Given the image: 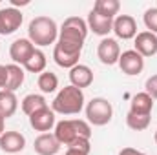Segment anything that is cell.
Instances as JSON below:
<instances>
[{
    "label": "cell",
    "mask_w": 157,
    "mask_h": 155,
    "mask_svg": "<svg viewBox=\"0 0 157 155\" xmlns=\"http://www.w3.org/2000/svg\"><path fill=\"white\" fill-rule=\"evenodd\" d=\"M70 80H71V86H75L78 89L88 88V86H91V82H93V71H91L90 66L77 64L75 68L70 70Z\"/></svg>",
    "instance_id": "cell-16"
},
{
    "label": "cell",
    "mask_w": 157,
    "mask_h": 155,
    "mask_svg": "<svg viewBox=\"0 0 157 155\" xmlns=\"http://www.w3.org/2000/svg\"><path fill=\"white\" fill-rule=\"evenodd\" d=\"M119 9H121L119 0H97L93 4V11L99 13L101 17H106V18H115Z\"/></svg>",
    "instance_id": "cell-21"
},
{
    "label": "cell",
    "mask_w": 157,
    "mask_h": 155,
    "mask_svg": "<svg viewBox=\"0 0 157 155\" xmlns=\"http://www.w3.org/2000/svg\"><path fill=\"white\" fill-rule=\"evenodd\" d=\"M68 148H71V150H78V152H84V153L90 155V150H91V146H90V139H77V141H73Z\"/></svg>",
    "instance_id": "cell-27"
},
{
    "label": "cell",
    "mask_w": 157,
    "mask_h": 155,
    "mask_svg": "<svg viewBox=\"0 0 157 155\" xmlns=\"http://www.w3.org/2000/svg\"><path fill=\"white\" fill-rule=\"evenodd\" d=\"M144 91H146V93H148L154 100H157V75H152V77L146 78Z\"/></svg>",
    "instance_id": "cell-26"
},
{
    "label": "cell",
    "mask_w": 157,
    "mask_h": 155,
    "mask_svg": "<svg viewBox=\"0 0 157 155\" xmlns=\"http://www.w3.org/2000/svg\"><path fill=\"white\" fill-rule=\"evenodd\" d=\"M24 15L17 7H2L0 9V35H11L22 26Z\"/></svg>",
    "instance_id": "cell-6"
},
{
    "label": "cell",
    "mask_w": 157,
    "mask_h": 155,
    "mask_svg": "<svg viewBox=\"0 0 157 155\" xmlns=\"http://www.w3.org/2000/svg\"><path fill=\"white\" fill-rule=\"evenodd\" d=\"M26 148V137L20 131H4L0 135V150L6 153H18Z\"/></svg>",
    "instance_id": "cell-11"
},
{
    "label": "cell",
    "mask_w": 157,
    "mask_h": 155,
    "mask_svg": "<svg viewBox=\"0 0 157 155\" xmlns=\"http://www.w3.org/2000/svg\"><path fill=\"white\" fill-rule=\"evenodd\" d=\"M97 57L102 64L106 66H113L119 62V57H121V46L115 39H102L97 46Z\"/></svg>",
    "instance_id": "cell-8"
},
{
    "label": "cell",
    "mask_w": 157,
    "mask_h": 155,
    "mask_svg": "<svg viewBox=\"0 0 157 155\" xmlns=\"http://www.w3.org/2000/svg\"><path fill=\"white\" fill-rule=\"evenodd\" d=\"M6 73H7V78H6V88H4V89L15 93V91L24 84L26 73H24V70H22L18 64H7V66H6Z\"/></svg>",
    "instance_id": "cell-18"
},
{
    "label": "cell",
    "mask_w": 157,
    "mask_h": 155,
    "mask_svg": "<svg viewBox=\"0 0 157 155\" xmlns=\"http://www.w3.org/2000/svg\"><path fill=\"white\" fill-rule=\"evenodd\" d=\"M4 131H6V119L0 115V135H2Z\"/></svg>",
    "instance_id": "cell-32"
},
{
    "label": "cell",
    "mask_w": 157,
    "mask_h": 155,
    "mask_svg": "<svg viewBox=\"0 0 157 155\" xmlns=\"http://www.w3.org/2000/svg\"><path fill=\"white\" fill-rule=\"evenodd\" d=\"M57 141L64 146H70L77 139H90L91 137V128L86 120L80 119H66L55 124V133Z\"/></svg>",
    "instance_id": "cell-3"
},
{
    "label": "cell",
    "mask_w": 157,
    "mask_h": 155,
    "mask_svg": "<svg viewBox=\"0 0 157 155\" xmlns=\"http://www.w3.org/2000/svg\"><path fill=\"white\" fill-rule=\"evenodd\" d=\"M88 29L93 31L95 35L99 37H106L112 29H113V18H106V17H101L99 13H95L93 9L90 11L88 15Z\"/></svg>",
    "instance_id": "cell-15"
},
{
    "label": "cell",
    "mask_w": 157,
    "mask_h": 155,
    "mask_svg": "<svg viewBox=\"0 0 157 155\" xmlns=\"http://www.w3.org/2000/svg\"><path fill=\"white\" fill-rule=\"evenodd\" d=\"M66 155H88V153H84V152H78V150H71V148H68V150H66Z\"/></svg>",
    "instance_id": "cell-31"
},
{
    "label": "cell",
    "mask_w": 157,
    "mask_h": 155,
    "mask_svg": "<svg viewBox=\"0 0 157 155\" xmlns=\"http://www.w3.org/2000/svg\"><path fill=\"white\" fill-rule=\"evenodd\" d=\"M28 35L35 46H49L59 40V28L49 17H35L28 26Z\"/></svg>",
    "instance_id": "cell-4"
},
{
    "label": "cell",
    "mask_w": 157,
    "mask_h": 155,
    "mask_svg": "<svg viewBox=\"0 0 157 155\" xmlns=\"http://www.w3.org/2000/svg\"><path fill=\"white\" fill-rule=\"evenodd\" d=\"M6 78H7V73H6V66L0 64V89L6 88Z\"/></svg>",
    "instance_id": "cell-29"
},
{
    "label": "cell",
    "mask_w": 157,
    "mask_h": 155,
    "mask_svg": "<svg viewBox=\"0 0 157 155\" xmlns=\"http://www.w3.org/2000/svg\"><path fill=\"white\" fill-rule=\"evenodd\" d=\"M35 44L29 39H17L11 46H9V57L13 60V64H18V66H24L29 57L33 55L35 51Z\"/></svg>",
    "instance_id": "cell-9"
},
{
    "label": "cell",
    "mask_w": 157,
    "mask_h": 155,
    "mask_svg": "<svg viewBox=\"0 0 157 155\" xmlns=\"http://www.w3.org/2000/svg\"><path fill=\"white\" fill-rule=\"evenodd\" d=\"M88 37V24L86 20H82L80 17H68L60 29H59V40H57V47H60L66 53L71 55H80L84 40Z\"/></svg>",
    "instance_id": "cell-1"
},
{
    "label": "cell",
    "mask_w": 157,
    "mask_h": 155,
    "mask_svg": "<svg viewBox=\"0 0 157 155\" xmlns=\"http://www.w3.org/2000/svg\"><path fill=\"white\" fill-rule=\"evenodd\" d=\"M117 39L122 40H130L137 37V22L133 17L130 15H119L113 18V29H112Z\"/></svg>",
    "instance_id": "cell-10"
},
{
    "label": "cell",
    "mask_w": 157,
    "mask_h": 155,
    "mask_svg": "<svg viewBox=\"0 0 157 155\" xmlns=\"http://www.w3.org/2000/svg\"><path fill=\"white\" fill-rule=\"evenodd\" d=\"M152 110H154V99L146 91H141V93L132 97L130 113H133V115H150Z\"/></svg>",
    "instance_id": "cell-17"
},
{
    "label": "cell",
    "mask_w": 157,
    "mask_h": 155,
    "mask_svg": "<svg viewBox=\"0 0 157 155\" xmlns=\"http://www.w3.org/2000/svg\"><path fill=\"white\" fill-rule=\"evenodd\" d=\"M150 120H152L150 115H133V113H130V112H128V115H126V124H128V128L133 130V131H144V130L150 126Z\"/></svg>",
    "instance_id": "cell-24"
},
{
    "label": "cell",
    "mask_w": 157,
    "mask_h": 155,
    "mask_svg": "<svg viewBox=\"0 0 157 155\" xmlns=\"http://www.w3.org/2000/svg\"><path fill=\"white\" fill-rule=\"evenodd\" d=\"M20 106H22V112H24L26 115L31 117L33 113H37L40 110L48 108V102H46V99H44L42 95H39V93H29V95H26V97L22 99Z\"/></svg>",
    "instance_id": "cell-20"
},
{
    "label": "cell",
    "mask_w": 157,
    "mask_h": 155,
    "mask_svg": "<svg viewBox=\"0 0 157 155\" xmlns=\"http://www.w3.org/2000/svg\"><path fill=\"white\" fill-rule=\"evenodd\" d=\"M119 155H146V153H143V152H139L135 148H122L119 152Z\"/></svg>",
    "instance_id": "cell-28"
},
{
    "label": "cell",
    "mask_w": 157,
    "mask_h": 155,
    "mask_svg": "<svg viewBox=\"0 0 157 155\" xmlns=\"http://www.w3.org/2000/svg\"><path fill=\"white\" fill-rule=\"evenodd\" d=\"M29 0H11V7H17V6H28Z\"/></svg>",
    "instance_id": "cell-30"
},
{
    "label": "cell",
    "mask_w": 157,
    "mask_h": 155,
    "mask_svg": "<svg viewBox=\"0 0 157 155\" xmlns=\"http://www.w3.org/2000/svg\"><path fill=\"white\" fill-rule=\"evenodd\" d=\"M135 51L144 59V57H154L157 53V35L150 33V31H141L135 37Z\"/></svg>",
    "instance_id": "cell-12"
},
{
    "label": "cell",
    "mask_w": 157,
    "mask_h": 155,
    "mask_svg": "<svg viewBox=\"0 0 157 155\" xmlns=\"http://www.w3.org/2000/svg\"><path fill=\"white\" fill-rule=\"evenodd\" d=\"M60 142L53 133H40L33 142V148L39 155H57L60 152Z\"/></svg>",
    "instance_id": "cell-13"
},
{
    "label": "cell",
    "mask_w": 157,
    "mask_h": 155,
    "mask_svg": "<svg viewBox=\"0 0 157 155\" xmlns=\"http://www.w3.org/2000/svg\"><path fill=\"white\" fill-rule=\"evenodd\" d=\"M117 64H119V68H121V71L124 75H130V77H135V75H139L144 70V59L135 49L122 51Z\"/></svg>",
    "instance_id": "cell-7"
},
{
    "label": "cell",
    "mask_w": 157,
    "mask_h": 155,
    "mask_svg": "<svg viewBox=\"0 0 157 155\" xmlns=\"http://www.w3.org/2000/svg\"><path fill=\"white\" fill-rule=\"evenodd\" d=\"M84 108V93L75 86L62 88L51 102V110L60 115H77Z\"/></svg>",
    "instance_id": "cell-2"
},
{
    "label": "cell",
    "mask_w": 157,
    "mask_h": 155,
    "mask_svg": "<svg viewBox=\"0 0 157 155\" xmlns=\"http://www.w3.org/2000/svg\"><path fill=\"white\" fill-rule=\"evenodd\" d=\"M46 64H48V60H46V55H44V51H40V49H35L33 51V55L29 57V60L24 64V68L29 71V73H44L46 71Z\"/></svg>",
    "instance_id": "cell-22"
},
{
    "label": "cell",
    "mask_w": 157,
    "mask_h": 155,
    "mask_svg": "<svg viewBox=\"0 0 157 155\" xmlns=\"http://www.w3.org/2000/svg\"><path fill=\"white\" fill-rule=\"evenodd\" d=\"M37 84H39V88H40L42 93H53V91L59 88V77H57L53 71H44V73L39 75Z\"/></svg>",
    "instance_id": "cell-23"
},
{
    "label": "cell",
    "mask_w": 157,
    "mask_h": 155,
    "mask_svg": "<svg viewBox=\"0 0 157 155\" xmlns=\"http://www.w3.org/2000/svg\"><path fill=\"white\" fill-rule=\"evenodd\" d=\"M143 20H144V26L148 28V31L154 33V35H157V7H150V9H146Z\"/></svg>",
    "instance_id": "cell-25"
},
{
    "label": "cell",
    "mask_w": 157,
    "mask_h": 155,
    "mask_svg": "<svg viewBox=\"0 0 157 155\" xmlns=\"http://www.w3.org/2000/svg\"><path fill=\"white\" fill-rule=\"evenodd\" d=\"M29 126L35 130V131H42V133H48L53 126H55V112L49 110V108H44L37 113L29 117Z\"/></svg>",
    "instance_id": "cell-14"
},
{
    "label": "cell",
    "mask_w": 157,
    "mask_h": 155,
    "mask_svg": "<svg viewBox=\"0 0 157 155\" xmlns=\"http://www.w3.org/2000/svg\"><path fill=\"white\" fill-rule=\"evenodd\" d=\"M154 139H155V142H157V130H155V133H154Z\"/></svg>",
    "instance_id": "cell-33"
},
{
    "label": "cell",
    "mask_w": 157,
    "mask_h": 155,
    "mask_svg": "<svg viewBox=\"0 0 157 155\" xmlns=\"http://www.w3.org/2000/svg\"><path fill=\"white\" fill-rule=\"evenodd\" d=\"M18 108V99L13 91H7V89H0V115L4 119H9V117L15 115Z\"/></svg>",
    "instance_id": "cell-19"
},
{
    "label": "cell",
    "mask_w": 157,
    "mask_h": 155,
    "mask_svg": "<svg viewBox=\"0 0 157 155\" xmlns=\"http://www.w3.org/2000/svg\"><path fill=\"white\" fill-rule=\"evenodd\" d=\"M86 117L93 126H106L113 117V106L108 99L95 97L86 104Z\"/></svg>",
    "instance_id": "cell-5"
}]
</instances>
